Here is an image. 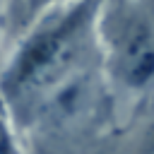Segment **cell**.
Returning <instances> with one entry per match:
<instances>
[{"instance_id": "5b68a950", "label": "cell", "mask_w": 154, "mask_h": 154, "mask_svg": "<svg viewBox=\"0 0 154 154\" xmlns=\"http://www.w3.org/2000/svg\"><path fill=\"white\" fill-rule=\"evenodd\" d=\"M137 154H154V123H152V125H149V130L144 132V137H142V142H140Z\"/></svg>"}, {"instance_id": "6da1fadb", "label": "cell", "mask_w": 154, "mask_h": 154, "mask_svg": "<svg viewBox=\"0 0 154 154\" xmlns=\"http://www.w3.org/2000/svg\"><path fill=\"white\" fill-rule=\"evenodd\" d=\"M101 2L65 0L17 38V48L0 72V99L14 128H29L41 103L87 67Z\"/></svg>"}, {"instance_id": "7a4b0ae2", "label": "cell", "mask_w": 154, "mask_h": 154, "mask_svg": "<svg viewBox=\"0 0 154 154\" xmlns=\"http://www.w3.org/2000/svg\"><path fill=\"white\" fill-rule=\"evenodd\" d=\"M96 41L116 82L128 89H144L154 82V22L132 0L101 2Z\"/></svg>"}, {"instance_id": "277c9868", "label": "cell", "mask_w": 154, "mask_h": 154, "mask_svg": "<svg viewBox=\"0 0 154 154\" xmlns=\"http://www.w3.org/2000/svg\"><path fill=\"white\" fill-rule=\"evenodd\" d=\"M0 154H22L19 142H17V135H14L12 118H10L2 99H0Z\"/></svg>"}, {"instance_id": "3957f363", "label": "cell", "mask_w": 154, "mask_h": 154, "mask_svg": "<svg viewBox=\"0 0 154 154\" xmlns=\"http://www.w3.org/2000/svg\"><path fill=\"white\" fill-rule=\"evenodd\" d=\"M60 2H65V0H14L10 5V10H7L10 12V19H5L7 31L17 41L41 14H46L51 7L60 5Z\"/></svg>"}]
</instances>
